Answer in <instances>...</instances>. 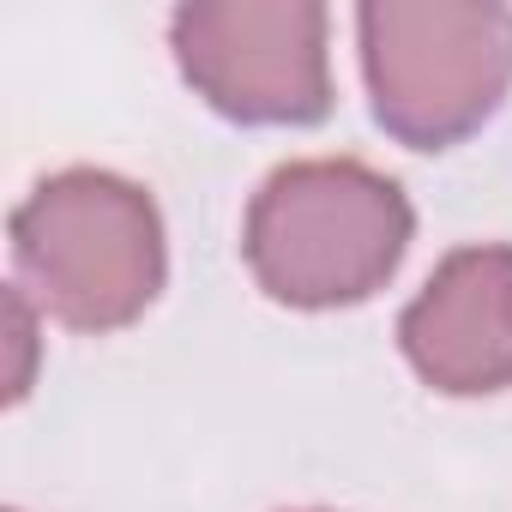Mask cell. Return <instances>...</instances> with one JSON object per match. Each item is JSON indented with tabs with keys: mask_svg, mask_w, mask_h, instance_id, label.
I'll return each instance as SVG.
<instances>
[{
	"mask_svg": "<svg viewBox=\"0 0 512 512\" xmlns=\"http://www.w3.org/2000/svg\"><path fill=\"white\" fill-rule=\"evenodd\" d=\"M7 320H13V380H7V398L19 404L31 392V350H37V314H31L25 290H7Z\"/></svg>",
	"mask_w": 512,
	"mask_h": 512,
	"instance_id": "8992f818",
	"label": "cell"
},
{
	"mask_svg": "<svg viewBox=\"0 0 512 512\" xmlns=\"http://www.w3.org/2000/svg\"><path fill=\"white\" fill-rule=\"evenodd\" d=\"M416 211L404 187L356 157H308L266 175L247 205V272L284 308H356L392 284Z\"/></svg>",
	"mask_w": 512,
	"mask_h": 512,
	"instance_id": "6da1fadb",
	"label": "cell"
},
{
	"mask_svg": "<svg viewBox=\"0 0 512 512\" xmlns=\"http://www.w3.org/2000/svg\"><path fill=\"white\" fill-rule=\"evenodd\" d=\"M320 0H199L175 7L169 49L181 79L241 127H314L332 109Z\"/></svg>",
	"mask_w": 512,
	"mask_h": 512,
	"instance_id": "277c9868",
	"label": "cell"
},
{
	"mask_svg": "<svg viewBox=\"0 0 512 512\" xmlns=\"http://www.w3.org/2000/svg\"><path fill=\"white\" fill-rule=\"evenodd\" d=\"M19 290L67 332L133 326L169 272L151 193L109 169H61L13 211Z\"/></svg>",
	"mask_w": 512,
	"mask_h": 512,
	"instance_id": "7a4b0ae2",
	"label": "cell"
},
{
	"mask_svg": "<svg viewBox=\"0 0 512 512\" xmlns=\"http://www.w3.org/2000/svg\"><path fill=\"white\" fill-rule=\"evenodd\" d=\"M374 121L410 151H446L512 91V7L368 0L356 13Z\"/></svg>",
	"mask_w": 512,
	"mask_h": 512,
	"instance_id": "3957f363",
	"label": "cell"
},
{
	"mask_svg": "<svg viewBox=\"0 0 512 512\" xmlns=\"http://www.w3.org/2000/svg\"><path fill=\"white\" fill-rule=\"evenodd\" d=\"M404 362L446 398H488L512 386V247L482 241L440 260V272L398 314Z\"/></svg>",
	"mask_w": 512,
	"mask_h": 512,
	"instance_id": "5b68a950",
	"label": "cell"
}]
</instances>
